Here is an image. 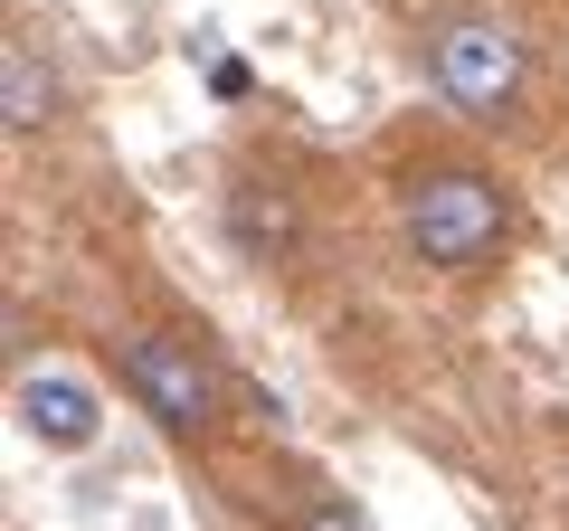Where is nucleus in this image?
I'll list each match as a JSON object with an SVG mask.
<instances>
[{
  "label": "nucleus",
  "mask_w": 569,
  "mask_h": 531,
  "mask_svg": "<svg viewBox=\"0 0 569 531\" xmlns=\"http://www.w3.org/2000/svg\"><path fill=\"white\" fill-rule=\"evenodd\" d=\"M20 418H29V437H48V447H96V428H104V409H96V389L86 380H67V370H20Z\"/></svg>",
  "instance_id": "nucleus-5"
},
{
  "label": "nucleus",
  "mask_w": 569,
  "mask_h": 531,
  "mask_svg": "<svg viewBox=\"0 0 569 531\" xmlns=\"http://www.w3.org/2000/svg\"><path fill=\"white\" fill-rule=\"evenodd\" d=\"M284 531H370V512H361V503H342V493H313V503L295 512Z\"/></svg>",
  "instance_id": "nucleus-7"
},
{
  "label": "nucleus",
  "mask_w": 569,
  "mask_h": 531,
  "mask_svg": "<svg viewBox=\"0 0 569 531\" xmlns=\"http://www.w3.org/2000/svg\"><path fill=\"white\" fill-rule=\"evenodd\" d=\"M560 10H569V0H560Z\"/></svg>",
  "instance_id": "nucleus-8"
},
{
  "label": "nucleus",
  "mask_w": 569,
  "mask_h": 531,
  "mask_svg": "<svg viewBox=\"0 0 569 531\" xmlns=\"http://www.w3.org/2000/svg\"><path fill=\"white\" fill-rule=\"evenodd\" d=\"M389 200H399L408 257L437 266V275H485V266L512 247V228H522L512 190L493 181L475 152H447V143L408 152V162L389 171Z\"/></svg>",
  "instance_id": "nucleus-2"
},
{
  "label": "nucleus",
  "mask_w": 569,
  "mask_h": 531,
  "mask_svg": "<svg viewBox=\"0 0 569 531\" xmlns=\"http://www.w3.org/2000/svg\"><path fill=\"white\" fill-rule=\"evenodd\" d=\"M114 370H123V389H133V409L152 418L171 447H209V437H219L228 380H219V361H209L190 332H171V323L114 332Z\"/></svg>",
  "instance_id": "nucleus-3"
},
{
  "label": "nucleus",
  "mask_w": 569,
  "mask_h": 531,
  "mask_svg": "<svg viewBox=\"0 0 569 531\" xmlns=\"http://www.w3.org/2000/svg\"><path fill=\"white\" fill-rule=\"evenodd\" d=\"M228 228H238L247 257H266V247H284V228H295V200H284V190H266L257 171H247V181L228 190Z\"/></svg>",
  "instance_id": "nucleus-6"
},
{
  "label": "nucleus",
  "mask_w": 569,
  "mask_h": 531,
  "mask_svg": "<svg viewBox=\"0 0 569 531\" xmlns=\"http://www.w3.org/2000/svg\"><path fill=\"white\" fill-rule=\"evenodd\" d=\"M0 123H10V143H29V133L58 123V67L39 58V39H29L20 20L0 39Z\"/></svg>",
  "instance_id": "nucleus-4"
},
{
  "label": "nucleus",
  "mask_w": 569,
  "mask_h": 531,
  "mask_svg": "<svg viewBox=\"0 0 569 531\" xmlns=\"http://www.w3.org/2000/svg\"><path fill=\"white\" fill-rule=\"evenodd\" d=\"M427 96L466 123H522L531 86H541V39L522 29V10L503 0H437L418 29Z\"/></svg>",
  "instance_id": "nucleus-1"
}]
</instances>
